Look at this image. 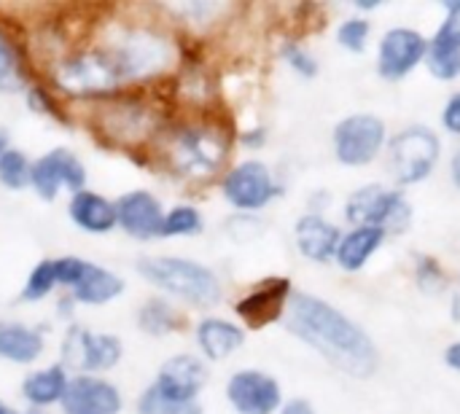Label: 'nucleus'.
Returning a JSON list of instances; mask_svg holds the SVG:
<instances>
[{"mask_svg":"<svg viewBox=\"0 0 460 414\" xmlns=\"http://www.w3.org/2000/svg\"><path fill=\"white\" fill-rule=\"evenodd\" d=\"M221 191H224V199L237 210H261L264 205H270L278 197L280 186L275 183V178L264 162L248 159L224 175Z\"/></svg>","mask_w":460,"mask_h":414,"instance_id":"obj_11","label":"nucleus"},{"mask_svg":"<svg viewBox=\"0 0 460 414\" xmlns=\"http://www.w3.org/2000/svg\"><path fill=\"white\" fill-rule=\"evenodd\" d=\"M288 302H291V283L283 277H270L259 288H253L248 296H243L234 304V313L251 329H261V326L275 323L286 313Z\"/></svg>","mask_w":460,"mask_h":414,"instance_id":"obj_17","label":"nucleus"},{"mask_svg":"<svg viewBox=\"0 0 460 414\" xmlns=\"http://www.w3.org/2000/svg\"><path fill=\"white\" fill-rule=\"evenodd\" d=\"M70 372L62 364H51L43 369H32L24 380H22V399L30 410H49V407H59L62 396L67 391L70 383Z\"/></svg>","mask_w":460,"mask_h":414,"instance_id":"obj_19","label":"nucleus"},{"mask_svg":"<svg viewBox=\"0 0 460 414\" xmlns=\"http://www.w3.org/2000/svg\"><path fill=\"white\" fill-rule=\"evenodd\" d=\"M280 414H315V410H313V404H310V401H305V399H294V401H288V404L280 410Z\"/></svg>","mask_w":460,"mask_h":414,"instance_id":"obj_38","label":"nucleus"},{"mask_svg":"<svg viewBox=\"0 0 460 414\" xmlns=\"http://www.w3.org/2000/svg\"><path fill=\"white\" fill-rule=\"evenodd\" d=\"M30 189L43 202H54L62 189L75 194L86 189V167L70 148H51L43 156L32 159Z\"/></svg>","mask_w":460,"mask_h":414,"instance_id":"obj_10","label":"nucleus"},{"mask_svg":"<svg viewBox=\"0 0 460 414\" xmlns=\"http://www.w3.org/2000/svg\"><path fill=\"white\" fill-rule=\"evenodd\" d=\"M30 181H32V159L19 148H8L0 159V186L8 191H22L30 189Z\"/></svg>","mask_w":460,"mask_h":414,"instance_id":"obj_26","label":"nucleus"},{"mask_svg":"<svg viewBox=\"0 0 460 414\" xmlns=\"http://www.w3.org/2000/svg\"><path fill=\"white\" fill-rule=\"evenodd\" d=\"M62 414H119L121 391L102 374H73L59 404Z\"/></svg>","mask_w":460,"mask_h":414,"instance_id":"obj_13","label":"nucleus"},{"mask_svg":"<svg viewBox=\"0 0 460 414\" xmlns=\"http://www.w3.org/2000/svg\"><path fill=\"white\" fill-rule=\"evenodd\" d=\"M0 414H11V407L5 401H0Z\"/></svg>","mask_w":460,"mask_h":414,"instance_id":"obj_44","label":"nucleus"},{"mask_svg":"<svg viewBox=\"0 0 460 414\" xmlns=\"http://www.w3.org/2000/svg\"><path fill=\"white\" fill-rule=\"evenodd\" d=\"M226 399L237 414H275L283 401L278 380L256 369L232 374L226 383Z\"/></svg>","mask_w":460,"mask_h":414,"instance_id":"obj_15","label":"nucleus"},{"mask_svg":"<svg viewBox=\"0 0 460 414\" xmlns=\"http://www.w3.org/2000/svg\"><path fill=\"white\" fill-rule=\"evenodd\" d=\"M385 145V124L372 113H356L337 124L334 154L348 167H364L377 159Z\"/></svg>","mask_w":460,"mask_h":414,"instance_id":"obj_9","label":"nucleus"},{"mask_svg":"<svg viewBox=\"0 0 460 414\" xmlns=\"http://www.w3.org/2000/svg\"><path fill=\"white\" fill-rule=\"evenodd\" d=\"M67 218L75 229L86 234H108L119 226L116 221V202L94 189H81L70 194Z\"/></svg>","mask_w":460,"mask_h":414,"instance_id":"obj_18","label":"nucleus"},{"mask_svg":"<svg viewBox=\"0 0 460 414\" xmlns=\"http://www.w3.org/2000/svg\"><path fill=\"white\" fill-rule=\"evenodd\" d=\"M286 59H288V65H291L296 73H302V75H315V73H318L315 59H313L305 48H299V46H288V48H286Z\"/></svg>","mask_w":460,"mask_h":414,"instance_id":"obj_36","label":"nucleus"},{"mask_svg":"<svg viewBox=\"0 0 460 414\" xmlns=\"http://www.w3.org/2000/svg\"><path fill=\"white\" fill-rule=\"evenodd\" d=\"M57 288H59V283H57L54 259H43V261H38V264L30 269V275H27V280H24V288H22V302L38 304V302H43L46 296H51Z\"/></svg>","mask_w":460,"mask_h":414,"instance_id":"obj_27","label":"nucleus"},{"mask_svg":"<svg viewBox=\"0 0 460 414\" xmlns=\"http://www.w3.org/2000/svg\"><path fill=\"white\" fill-rule=\"evenodd\" d=\"M46 350V337L40 329L19 323V321H0V361L30 366Z\"/></svg>","mask_w":460,"mask_h":414,"instance_id":"obj_20","label":"nucleus"},{"mask_svg":"<svg viewBox=\"0 0 460 414\" xmlns=\"http://www.w3.org/2000/svg\"><path fill=\"white\" fill-rule=\"evenodd\" d=\"M27 105H30V110H35V113H40V116H51V119H65V113H62V108H59V102H57V94L49 89V86H40V84H32V86H27Z\"/></svg>","mask_w":460,"mask_h":414,"instance_id":"obj_34","label":"nucleus"},{"mask_svg":"<svg viewBox=\"0 0 460 414\" xmlns=\"http://www.w3.org/2000/svg\"><path fill=\"white\" fill-rule=\"evenodd\" d=\"M89 264H92V261L78 259V256H59V259H54V269H57V283H59V288H62V291H73V288L81 283V277L86 275Z\"/></svg>","mask_w":460,"mask_h":414,"instance_id":"obj_33","label":"nucleus"},{"mask_svg":"<svg viewBox=\"0 0 460 414\" xmlns=\"http://www.w3.org/2000/svg\"><path fill=\"white\" fill-rule=\"evenodd\" d=\"M264 137H267V135H264V129H253V132L243 135V143H245V145H253V148H256V145H261V143H264Z\"/></svg>","mask_w":460,"mask_h":414,"instance_id":"obj_40","label":"nucleus"},{"mask_svg":"<svg viewBox=\"0 0 460 414\" xmlns=\"http://www.w3.org/2000/svg\"><path fill=\"white\" fill-rule=\"evenodd\" d=\"M124 358V345L116 334L86 331L78 326L67 329L62 342V366L75 374H105L119 366Z\"/></svg>","mask_w":460,"mask_h":414,"instance_id":"obj_6","label":"nucleus"},{"mask_svg":"<svg viewBox=\"0 0 460 414\" xmlns=\"http://www.w3.org/2000/svg\"><path fill=\"white\" fill-rule=\"evenodd\" d=\"M164 207L162 202L146 191V189H132V191H124L119 199H116V221H119V229L132 237V240H156L162 237V224H164Z\"/></svg>","mask_w":460,"mask_h":414,"instance_id":"obj_14","label":"nucleus"},{"mask_svg":"<svg viewBox=\"0 0 460 414\" xmlns=\"http://www.w3.org/2000/svg\"><path fill=\"white\" fill-rule=\"evenodd\" d=\"M94 132L102 135L111 145L121 148H137L148 143L154 132H159L156 113L148 102H143L137 94H116L111 100L94 102V116H92Z\"/></svg>","mask_w":460,"mask_h":414,"instance_id":"obj_5","label":"nucleus"},{"mask_svg":"<svg viewBox=\"0 0 460 414\" xmlns=\"http://www.w3.org/2000/svg\"><path fill=\"white\" fill-rule=\"evenodd\" d=\"M367 38H369V22L356 16V19H348L340 24L337 30V40L345 51H353V54H361L367 48Z\"/></svg>","mask_w":460,"mask_h":414,"instance_id":"obj_32","label":"nucleus"},{"mask_svg":"<svg viewBox=\"0 0 460 414\" xmlns=\"http://www.w3.org/2000/svg\"><path fill=\"white\" fill-rule=\"evenodd\" d=\"M450 175H453L456 189H460V151H456V156H453V162H450Z\"/></svg>","mask_w":460,"mask_h":414,"instance_id":"obj_41","label":"nucleus"},{"mask_svg":"<svg viewBox=\"0 0 460 414\" xmlns=\"http://www.w3.org/2000/svg\"><path fill=\"white\" fill-rule=\"evenodd\" d=\"M429 51L439 54H460V0L447 3V19L429 43Z\"/></svg>","mask_w":460,"mask_h":414,"instance_id":"obj_30","label":"nucleus"},{"mask_svg":"<svg viewBox=\"0 0 460 414\" xmlns=\"http://www.w3.org/2000/svg\"><path fill=\"white\" fill-rule=\"evenodd\" d=\"M442 143L429 127H410L391 140V164L402 186L426 181L439 162Z\"/></svg>","mask_w":460,"mask_h":414,"instance_id":"obj_8","label":"nucleus"},{"mask_svg":"<svg viewBox=\"0 0 460 414\" xmlns=\"http://www.w3.org/2000/svg\"><path fill=\"white\" fill-rule=\"evenodd\" d=\"M197 348L208 361H224L237 353L245 342V331L224 318H202L197 323Z\"/></svg>","mask_w":460,"mask_h":414,"instance_id":"obj_21","label":"nucleus"},{"mask_svg":"<svg viewBox=\"0 0 460 414\" xmlns=\"http://www.w3.org/2000/svg\"><path fill=\"white\" fill-rule=\"evenodd\" d=\"M445 361H447V366H450V369L460 372V342H453V345L447 348V353H445Z\"/></svg>","mask_w":460,"mask_h":414,"instance_id":"obj_39","label":"nucleus"},{"mask_svg":"<svg viewBox=\"0 0 460 414\" xmlns=\"http://www.w3.org/2000/svg\"><path fill=\"white\" fill-rule=\"evenodd\" d=\"M11 414H38L35 410H27V412H16V410H11Z\"/></svg>","mask_w":460,"mask_h":414,"instance_id":"obj_45","label":"nucleus"},{"mask_svg":"<svg viewBox=\"0 0 460 414\" xmlns=\"http://www.w3.org/2000/svg\"><path fill=\"white\" fill-rule=\"evenodd\" d=\"M137 329L151 334V337H164L175 329H181V315L178 310L164 302V299H148L137 310Z\"/></svg>","mask_w":460,"mask_h":414,"instance_id":"obj_25","label":"nucleus"},{"mask_svg":"<svg viewBox=\"0 0 460 414\" xmlns=\"http://www.w3.org/2000/svg\"><path fill=\"white\" fill-rule=\"evenodd\" d=\"M11 148V140H8V132L5 129H0V159H3V154Z\"/></svg>","mask_w":460,"mask_h":414,"instance_id":"obj_42","label":"nucleus"},{"mask_svg":"<svg viewBox=\"0 0 460 414\" xmlns=\"http://www.w3.org/2000/svg\"><path fill=\"white\" fill-rule=\"evenodd\" d=\"M450 313H453V321L460 323V296H453V310Z\"/></svg>","mask_w":460,"mask_h":414,"instance_id":"obj_43","label":"nucleus"},{"mask_svg":"<svg viewBox=\"0 0 460 414\" xmlns=\"http://www.w3.org/2000/svg\"><path fill=\"white\" fill-rule=\"evenodd\" d=\"M385 242V232L383 229H375V226H356L353 232H348L342 240H340V248H337V264L345 269V272H358L369 259L372 253Z\"/></svg>","mask_w":460,"mask_h":414,"instance_id":"obj_24","label":"nucleus"},{"mask_svg":"<svg viewBox=\"0 0 460 414\" xmlns=\"http://www.w3.org/2000/svg\"><path fill=\"white\" fill-rule=\"evenodd\" d=\"M100 43L113 59L124 92L156 81L175 62L172 40L148 24H113Z\"/></svg>","mask_w":460,"mask_h":414,"instance_id":"obj_2","label":"nucleus"},{"mask_svg":"<svg viewBox=\"0 0 460 414\" xmlns=\"http://www.w3.org/2000/svg\"><path fill=\"white\" fill-rule=\"evenodd\" d=\"M202 229V216L194 205H175L164 213L162 237H191Z\"/></svg>","mask_w":460,"mask_h":414,"instance_id":"obj_29","label":"nucleus"},{"mask_svg":"<svg viewBox=\"0 0 460 414\" xmlns=\"http://www.w3.org/2000/svg\"><path fill=\"white\" fill-rule=\"evenodd\" d=\"M345 216L356 226H375L388 234L404 232L410 226L412 210L399 191H391L385 186H364L356 194H350Z\"/></svg>","mask_w":460,"mask_h":414,"instance_id":"obj_7","label":"nucleus"},{"mask_svg":"<svg viewBox=\"0 0 460 414\" xmlns=\"http://www.w3.org/2000/svg\"><path fill=\"white\" fill-rule=\"evenodd\" d=\"M226 154H229L226 132L205 121L172 127L164 135V145H162V156L167 167L186 181L213 178L226 162Z\"/></svg>","mask_w":460,"mask_h":414,"instance_id":"obj_3","label":"nucleus"},{"mask_svg":"<svg viewBox=\"0 0 460 414\" xmlns=\"http://www.w3.org/2000/svg\"><path fill=\"white\" fill-rule=\"evenodd\" d=\"M135 412L137 414H202V407H199V404H191V407L172 404V401L162 399V396L148 385V388L137 396Z\"/></svg>","mask_w":460,"mask_h":414,"instance_id":"obj_31","label":"nucleus"},{"mask_svg":"<svg viewBox=\"0 0 460 414\" xmlns=\"http://www.w3.org/2000/svg\"><path fill=\"white\" fill-rule=\"evenodd\" d=\"M19 92H27L24 65L19 59V51L0 38V94H19Z\"/></svg>","mask_w":460,"mask_h":414,"instance_id":"obj_28","label":"nucleus"},{"mask_svg":"<svg viewBox=\"0 0 460 414\" xmlns=\"http://www.w3.org/2000/svg\"><path fill=\"white\" fill-rule=\"evenodd\" d=\"M442 124L447 132L460 135V92L450 97V102L445 105V113H442Z\"/></svg>","mask_w":460,"mask_h":414,"instance_id":"obj_37","label":"nucleus"},{"mask_svg":"<svg viewBox=\"0 0 460 414\" xmlns=\"http://www.w3.org/2000/svg\"><path fill=\"white\" fill-rule=\"evenodd\" d=\"M429 54V40L407 27H394L383 35L380 40V54H377V70L383 78L399 81L407 73H412Z\"/></svg>","mask_w":460,"mask_h":414,"instance_id":"obj_16","label":"nucleus"},{"mask_svg":"<svg viewBox=\"0 0 460 414\" xmlns=\"http://www.w3.org/2000/svg\"><path fill=\"white\" fill-rule=\"evenodd\" d=\"M418 283H420V288H423L426 294H437V291L445 288V272L439 269L437 261L423 259L420 267H418Z\"/></svg>","mask_w":460,"mask_h":414,"instance_id":"obj_35","label":"nucleus"},{"mask_svg":"<svg viewBox=\"0 0 460 414\" xmlns=\"http://www.w3.org/2000/svg\"><path fill=\"white\" fill-rule=\"evenodd\" d=\"M140 277L167 296H175L191 307H216L221 302L218 275L191 259L178 256H146L137 261Z\"/></svg>","mask_w":460,"mask_h":414,"instance_id":"obj_4","label":"nucleus"},{"mask_svg":"<svg viewBox=\"0 0 460 414\" xmlns=\"http://www.w3.org/2000/svg\"><path fill=\"white\" fill-rule=\"evenodd\" d=\"M286 329L350 377L364 380L377 372L380 356L369 334L318 296L294 294L288 302Z\"/></svg>","mask_w":460,"mask_h":414,"instance_id":"obj_1","label":"nucleus"},{"mask_svg":"<svg viewBox=\"0 0 460 414\" xmlns=\"http://www.w3.org/2000/svg\"><path fill=\"white\" fill-rule=\"evenodd\" d=\"M124 280L97 264H89L86 275L81 277V283L70 291V302L81 304V307H105L111 302H116L124 294Z\"/></svg>","mask_w":460,"mask_h":414,"instance_id":"obj_23","label":"nucleus"},{"mask_svg":"<svg viewBox=\"0 0 460 414\" xmlns=\"http://www.w3.org/2000/svg\"><path fill=\"white\" fill-rule=\"evenodd\" d=\"M205 383H208V366L202 364V358L181 353L162 364L151 388L172 404L191 407V404H197Z\"/></svg>","mask_w":460,"mask_h":414,"instance_id":"obj_12","label":"nucleus"},{"mask_svg":"<svg viewBox=\"0 0 460 414\" xmlns=\"http://www.w3.org/2000/svg\"><path fill=\"white\" fill-rule=\"evenodd\" d=\"M340 240H342L340 229L334 224L323 221L321 216H305L296 224V248L305 259H310L315 264L334 259Z\"/></svg>","mask_w":460,"mask_h":414,"instance_id":"obj_22","label":"nucleus"}]
</instances>
